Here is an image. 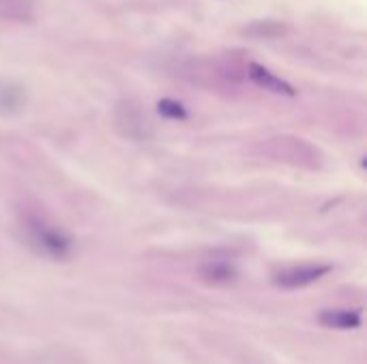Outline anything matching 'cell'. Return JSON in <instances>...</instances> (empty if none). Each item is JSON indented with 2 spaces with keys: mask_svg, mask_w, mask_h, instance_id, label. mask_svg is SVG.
Masks as SVG:
<instances>
[{
  "mask_svg": "<svg viewBox=\"0 0 367 364\" xmlns=\"http://www.w3.org/2000/svg\"><path fill=\"white\" fill-rule=\"evenodd\" d=\"M26 230H28L30 245H35L39 253L50 255L54 259H62L71 253V238L64 232L39 221V218L28 221Z\"/></svg>",
  "mask_w": 367,
  "mask_h": 364,
  "instance_id": "6da1fadb",
  "label": "cell"
},
{
  "mask_svg": "<svg viewBox=\"0 0 367 364\" xmlns=\"http://www.w3.org/2000/svg\"><path fill=\"white\" fill-rule=\"evenodd\" d=\"M157 112L164 116V118H170V120H185L187 118V110L183 103L174 101V99H162L157 103Z\"/></svg>",
  "mask_w": 367,
  "mask_h": 364,
  "instance_id": "30bf717a",
  "label": "cell"
},
{
  "mask_svg": "<svg viewBox=\"0 0 367 364\" xmlns=\"http://www.w3.org/2000/svg\"><path fill=\"white\" fill-rule=\"evenodd\" d=\"M241 35L249 37V39H277V37L286 35V24L277 22V20H258V22L243 26Z\"/></svg>",
  "mask_w": 367,
  "mask_h": 364,
  "instance_id": "ba28073f",
  "label": "cell"
},
{
  "mask_svg": "<svg viewBox=\"0 0 367 364\" xmlns=\"http://www.w3.org/2000/svg\"><path fill=\"white\" fill-rule=\"evenodd\" d=\"M200 274L204 281L215 283V285H226L237 278V270L228 262H208L200 268Z\"/></svg>",
  "mask_w": 367,
  "mask_h": 364,
  "instance_id": "9c48e42d",
  "label": "cell"
},
{
  "mask_svg": "<svg viewBox=\"0 0 367 364\" xmlns=\"http://www.w3.org/2000/svg\"><path fill=\"white\" fill-rule=\"evenodd\" d=\"M329 272H331V266H327V264H305V266L288 268V270L279 272L273 278V283L283 289H301V287L316 283L318 278H322Z\"/></svg>",
  "mask_w": 367,
  "mask_h": 364,
  "instance_id": "3957f363",
  "label": "cell"
},
{
  "mask_svg": "<svg viewBox=\"0 0 367 364\" xmlns=\"http://www.w3.org/2000/svg\"><path fill=\"white\" fill-rule=\"evenodd\" d=\"M247 73H249V80H252L256 86H260V88H264V90H269V93L283 95V97H295V95H297V90L292 88L288 82H283L281 78L275 76V73H271L266 66H262V64H258V62H252L249 69H247Z\"/></svg>",
  "mask_w": 367,
  "mask_h": 364,
  "instance_id": "277c9868",
  "label": "cell"
},
{
  "mask_svg": "<svg viewBox=\"0 0 367 364\" xmlns=\"http://www.w3.org/2000/svg\"><path fill=\"white\" fill-rule=\"evenodd\" d=\"M26 105V90L13 82H0V116H16Z\"/></svg>",
  "mask_w": 367,
  "mask_h": 364,
  "instance_id": "5b68a950",
  "label": "cell"
},
{
  "mask_svg": "<svg viewBox=\"0 0 367 364\" xmlns=\"http://www.w3.org/2000/svg\"><path fill=\"white\" fill-rule=\"evenodd\" d=\"M318 322L327 328L335 330H356L361 328V313L358 311H348V309H324L318 315Z\"/></svg>",
  "mask_w": 367,
  "mask_h": 364,
  "instance_id": "52a82bcc",
  "label": "cell"
},
{
  "mask_svg": "<svg viewBox=\"0 0 367 364\" xmlns=\"http://www.w3.org/2000/svg\"><path fill=\"white\" fill-rule=\"evenodd\" d=\"M37 7L35 0H0V18L18 22V24H30L35 22Z\"/></svg>",
  "mask_w": 367,
  "mask_h": 364,
  "instance_id": "8992f818",
  "label": "cell"
},
{
  "mask_svg": "<svg viewBox=\"0 0 367 364\" xmlns=\"http://www.w3.org/2000/svg\"><path fill=\"white\" fill-rule=\"evenodd\" d=\"M116 127L125 137L131 139H146L151 135V122L146 118L144 110L135 101H123L116 107Z\"/></svg>",
  "mask_w": 367,
  "mask_h": 364,
  "instance_id": "7a4b0ae2",
  "label": "cell"
}]
</instances>
